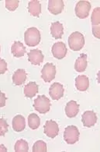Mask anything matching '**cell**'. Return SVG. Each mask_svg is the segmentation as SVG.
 Returning a JSON list of instances; mask_svg holds the SVG:
<instances>
[{"label": "cell", "instance_id": "1", "mask_svg": "<svg viewBox=\"0 0 100 152\" xmlns=\"http://www.w3.org/2000/svg\"><path fill=\"white\" fill-rule=\"evenodd\" d=\"M24 40L27 45L34 47L40 42V33L36 27H29L24 33Z\"/></svg>", "mask_w": 100, "mask_h": 152}, {"label": "cell", "instance_id": "2", "mask_svg": "<svg viewBox=\"0 0 100 152\" xmlns=\"http://www.w3.org/2000/svg\"><path fill=\"white\" fill-rule=\"evenodd\" d=\"M68 45L71 50L78 52L80 51L85 45V38L83 34L78 31L73 32L68 37Z\"/></svg>", "mask_w": 100, "mask_h": 152}, {"label": "cell", "instance_id": "3", "mask_svg": "<svg viewBox=\"0 0 100 152\" xmlns=\"http://www.w3.org/2000/svg\"><path fill=\"white\" fill-rule=\"evenodd\" d=\"M50 102L45 95H39L33 102V108L40 114H46L50 109Z\"/></svg>", "mask_w": 100, "mask_h": 152}, {"label": "cell", "instance_id": "4", "mask_svg": "<svg viewBox=\"0 0 100 152\" xmlns=\"http://www.w3.org/2000/svg\"><path fill=\"white\" fill-rule=\"evenodd\" d=\"M79 130L75 126H67L64 132V139L68 144H75L79 140Z\"/></svg>", "mask_w": 100, "mask_h": 152}, {"label": "cell", "instance_id": "5", "mask_svg": "<svg viewBox=\"0 0 100 152\" xmlns=\"http://www.w3.org/2000/svg\"><path fill=\"white\" fill-rule=\"evenodd\" d=\"M91 3L88 1H79L75 6V14L80 19H86L89 14Z\"/></svg>", "mask_w": 100, "mask_h": 152}, {"label": "cell", "instance_id": "6", "mask_svg": "<svg viewBox=\"0 0 100 152\" xmlns=\"http://www.w3.org/2000/svg\"><path fill=\"white\" fill-rule=\"evenodd\" d=\"M56 66L53 63H46L41 70V77L46 83H50L55 78Z\"/></svg>", "mask_w": 100, "mask_h": 152}, {"label": "cell", "instance_id": "7", "mask_svg": "<svg viewBox=\"0 0 100 152\" xmlns=\"http://www.w3.org/2000/svg\"><path fill=\"white\" fill-rule=\"evenodd\" d=\"M44 133L48 137L54 138L58 135V124L54 120H47L44 125Z\"/></svg>", "mask_w": 100, "mask_h": 152}, {"label": "cell", "instance_id": "8", "mask_svg": "<svg viewBox=\"0 0 100 152\" xmlns=\"http://www.w3.org/2000/svg\"><path fill=\"white\" fill-rule=\"evenodd\" d=\"M51 52H52L54 58H58V59H62L63 58L66 56L68 48L65 43L59 42L54 44V45L52 46Z\"/></svg>", "mask_w": 100, "mask_h": 152}, {"label": "cell", "instance_id": "9", "mask_svg": "<svg viewBox=\"0 0 100 152\" xmlns=\"http://www.w3.org/2000/svg\"><path fill=\"white\" fill-rule=\"evenodd\" d=\"M64 91H65V89H64L62 84L60 83H57V82L53 83L49 89V94H50V98L55 101L59 100L62 98L64 95Z\"/></svg>", "mask_w": 100, "mask_h": 152}, {"label": "cell", "instance_id": "10", "mask_svg": "<svg viewBox=\"0 0 100 152\" xmlns=\"http://www.w3.org/2000/svg\"><path fill=\"white\" fill-rule=\"evenodd\" d=\"M81 122L84 126L92 127L97 122V116L93 111H86L81 115Z\"/></svg>", "mask_w": 100, "mask_h": 152}, {"label": "cell", "instance_id": "11", "mask_svg": "<svg viewBox=\"0 0 100 152\" xmlns=\"http://www.w3.org/2000/svg\"><path fill=\"white\" fill-rule=\"evenodd\" d=\"M65 7V3L62 0H50L48 2V10L54 15L62 13Z\"/></svg>", "mask_w": 100, "mask_h": 152}, {"label": "cell", "instance_id": "12", "mask_svg": "<svg viewBox=\"0 0 100 152\" xmlns=\"http://www.w3.org/2000/svg\"><path fill=\"white\" fill-rule=\"evenodd\" d=\"M44 56L39 49H33L28 52V60L33 65H40L43 63Z\"/></svg>", "mask_w": 100, "mask_h": 152}, {"label": "cell", "instance_id": "13", "mask_svg": "<svg viewBox=\"0 0 100 152\" xmlns=\"http://www.w3.org/2000/svg\"><path fill=\"white\" fill-rule=\"evenodd\" d=\"M79 112V104L75 101H70L65 106V113L68 118H74Z\"/></svg>", "mask_w": 100, "mask_h": 152}, {"label": "cell", "instance_id": "14", "mask_svg": "<svg viewBox=\"0 0 100 152\" xmlns=\"http://www.w3.org/2000/svg\"><path fill=\"white\" fill-rule=\"evenodd\" d=\"M12 126L16 132H22L25 129L26 127L25 118L21 115H17L13 119Z\"/></svg>", "mask_w": 100, "mask_h": 152}, {"label": "cell", "instance_id": "15", "mask_svg": "<svg viewBox=\"0 0 100 152\" xmlns=\"http://www.w3.org/2000/svg\"><path fill=\"white\" fill-rule=\"evenodd\" d=\"M50 34L53 38H54L55 39H60L62 38L63 34H64V27H63L62 23L58 21L51 23Z\"/></svg>", "mask_w": 100, "mask_h": 152}, {"label": "cell", "instance_id": "16", "mask_svg": "<svg viewBox=\"0 0 100 152\" xmlns=\"http://www.w3.org/2000/svg\"><path fill=\"white\" fill-rule=\"evenodd\" d=\"M75 87L80 91H86L89 87V80L86 76H78L75 78Z\"/></svg>", "mask_w": 100, "mask_h": 152}, {"label": "cell", "instance_id": "17", "mask_svg": "<svg viewBox=\"0 0 100 152\" xmlns=\"http://www.w3.org/2000/svg\"><path fill=\"white\" fill-rule=\"evenodd\" d=\"M27 72L23 69H19L14 72L13 75V82L15 85H22L27 80Z\"/></svg>", "mask_w": 100, "mask_h": 152}, {"label": "cell", "instance_id": "18", "mask_svg": "<svg viewBox=\"0 0 100 152\" xmlns=\"http://www.w3.org/2000/svg\"><path fill=\"white\" fill-rule=\"evenodd\" d=\"M11 52L13 56L17 58L23 57L25 55L26 48L20 42H15L11 47Z\"/></svg>", "mask_w": 100, "mask_h": 152}, {"label": "cell", "instance_id": "19", "mask_svg": "<svg viewBox=\"0 0 100 152\" xmlns=\"http://www.w3.org/2000/svg\"><path fill=\"white\" fill-rule=\"evenodd\" d=\"M87 55L82 53L75 61V69L77 72H79V73L84 72L86 69V68H87Z\"/></svg>", "mask_w": 100, "mask_h": 152}, {"label": "cell", "instance_id": "20", "mask_svg": "<svg viewBox=\"0 0 100 152\" xmlns=\"http://www.w3.org/2000/svg\"><path fill=\"white\" fill-rule=\"evenodd\" d=\"M24 94L27 98H33L38 93V85L36 82H29L24 87Z\"/></svg>", "mask_w": 100, "mask_h": 152}, {"label": "cell", "instance_id": "21", "mask_svg": "<svg viewBox=\"0 0 100 152\" xmlns=\"http://www.w3.org/2000/svg\"><path fill=\"white\" fill-rule=\"evenodd\" d=\"M28 11L33 17H38L41 13V5L37 0H32L28 4Z\"/></svg>", "mask_w": 100, "mask_h": 152}, {"label": "cell", "instance_id": "22", "mask_svg": "<svg viewBox=\"0 0 100 152\" xmlns=\"http://www.w3.org/2000/svg\"><path fill=\"white\" fill-rule=\"evenodd\" d=\"M28 124L30 129H37L40 125V119L37 114L32 113L28 116Z\"/></svg>", "mask_w": 100, "mask_h": 152}, {"label": "cell", "instance_id": "23", "mask_svg": "<svg viewBox=\"0 0 100 152\" xmlns=\"http://www.w3.org/2000/svg\"><path fill=\"white\" fill-rule=\"evenodd\" d=\"M14 150L17 152H27L29 151V145L25 140H19L15 144Z\"/></svg>", "mask_w": 100, "mask_h": 152}, {"label": "cell", "instance_id": "24", "mask_svg": "<svg viewBox=\"0 0 100 152\" xmlns=\"http://www.w3.org/2000/svg\"><path fill=\"white\" fill-rule=\"evenodd\" d=\"M47 144L43 140H37L34 143L33 146V151H47Z\"/></svg>", "mask_w": 100, "mask_h": 152}, {"label": "cell", "instance_id": "25", "mask_svg": "<svg viewBox=\"0 0 100 152\" xmlns=\"http://www.w3.org/2000/svg\"><path fill=\"white\" fill-rule=\"evenodd\" d=\"M91 22L92 25H99L100 23V8L96 7L92 12L91 17Z\"/></svg>", "mask_w": 100, "mask_h": 152}, {"label": "cell", "instance_id": "26", "mask_svg": "<svg viewBox=\"0 0 100 152\" xmlns=\"http://www.w3.org/2000/svg\"><path fill=\"white\" fill-rule=\"evenodd\" d=\"M19 2L18 0H6V7L8 10L15 11L19 7Z\"/></svg>", "mask_w": 100, "mask_h": 152}, {"label": "cell", "instance_id": "27", "mask_svg": "<svg viewBox=\"0 0 100 152\" xmlns=\"http://www.w3.org/2000/svg\"><path fill=\"white\" fill-rule=\"evenodd\" d=\"M8 123L6 120L1 118L0 119V137L5 136V134L8 131Z\"/></svg>", "mask_w": 100, "mask_h": 152}, {"label": "cell", "instance_id": "28", "mask_svg": "<svg viewBox=\"0 0 100 152\" xmlns=\"http://www.w3.org/2000/svg\"><path fill=\"white\" fill-rule=\"evenodd\" d=\"M7 70V63L6 60L0 58V74H4Z\"/></svg>", "mask_w": 100, "mask_h": 152}, {"label": "cell", "instance_id": "29", "mask_svg": "<svg viewBox=\"0 0 100 152\" xmlns=\"http://www.w3.org/2000/svg\"><path fill=\"white\" fill-rule=\"evenodd\" d=\"M92 34L96 38H100V26L99 25H92Z\"/></svg>", "mask_w": 100, "mask_h": 152}, {"label": "cell", "instance_id": "30", "mask_svg": "<svg viewBox=\"0 0 100 152\" xmlns=\"http://www.w3.org/2000/svg\"><path fill=\"white\" fill-rule=\"evenodd\" d=\"M6 97L3 92L0 91V108H2L6 105Z\"/></svg>", "mask_w": 100, "mask_h": 152}, {"label": "cell", "instance_id": "31", "mask_svg": "<svg viewBox=\"0 0 100 152\" xmlns=\"http://www.w3.org/2000/svg\"><path fill=\"white\" fill-rule=\"evenodd\" d=\"M0 151L2 152H6L7 151V148L5 147L3 144H0Z\"/></svg>", "mask_w": 100, "mask_h": 152}, {"label": "cell", "instance_id": "32", "mask_svg": "<svg viewBox=\"0 0 100 152\" xmlns=\"http://www.w3.org/2000/svg\"><path fill=\"white\" fill-rule=\"evenodd\" d=\"M0 51H1V46H0Z\"/></svg>", "mask_w": 100, "mask_h": 152}]
</instances>
